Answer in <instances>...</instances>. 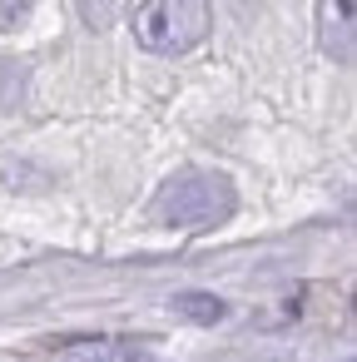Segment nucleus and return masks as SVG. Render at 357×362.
Instances as JSON below:
<instances>
[{
    "instance_id": "nucleus-5",
    "label": "nucleus",
    "mask_w": 357,
    "mask_h": 362,
    "mask_svg": "<svg viewBox=\"0 0 357 362\" xmlns=\"http://www.w3.org/2000/svg\"><path fill=\"white\" fill-rule=\"evenodd\" d=\"M174 308L184 313V317H194V322H218L228 308H223V298H213V293H179L174 298Z\"/></svg>"
},
{
    "instance_id": "nucleus-3",
    "label": "nucleus",
    "mask_w": 357,
    "mask_h": 362,
    "mask_svg": "<svg viewBox=\"0 0 357 362\" xmlns=\"http://www.w3.org/2000/svg\"><path fill=\"white\" fill-rule=\"evenodd\" d=\"M317 40L337 65H352V0H322L317 6Z\"/></svg>"
},
{
    "instance_id": "nucleus-2",
    "label": "nucleus",
    "mask_w": 357,
    "mask_h": 362,
    "mask_svg": "<svg viewBox=\"0 0 357 362\" xmlns=\"http://www.w3.org/2000/svg\"><path fill=\"white\" fill-rule=\"evenodd\" d=\"M213 25L209 0H139L134 40L154 55H189Z\"/></svg>"
},
{
    "instance_id": "nucleus-1",
    "label": "nucleus",
    "mask_w": 357,
    "mask_h": 362,
    "mask_svg": "<svg viewBox=\"0 0 357 362\" xmlns=\"http://www.w3.org/2000/svg\"><path fill=\"white\" fill-rule=\"evenodd\" d=\"M233 209H238V194L213 169H184V174H174L159 189V204H154V214L169 228H218L223 218H233Z\"/></svg>"
},
{
    "instance_id": "nucleus-4",
    "label": "nucleus",
    "mask_w": 357,
    "mask_h": 362,
    "mask_svg": "<svg viewBox=\"0 0 357 362\" xmlns=\"http://www.w3.org/2000/svg\"><path fill=\"white\" fill-rule=\"evenodd\" d=\"M65 362H154V352L134 337H85L65 347Z\"/></svg>"
}]
</instances>
